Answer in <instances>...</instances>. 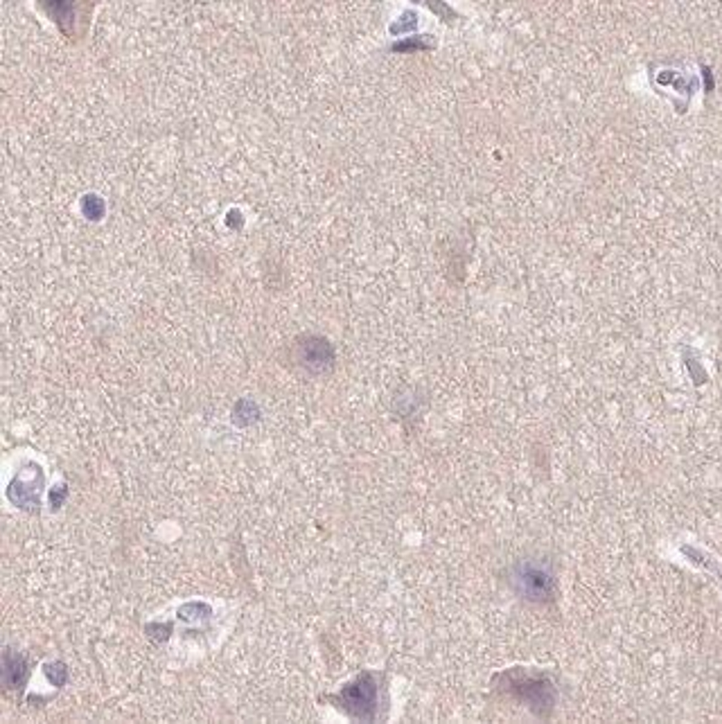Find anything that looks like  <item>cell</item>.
Listing matches in <instances>:
<instances>
[{
    "label": "cell",
    "instance_id": "cell-5",
    "mask_svg": "<svg viewBox=\"0 0 722 724\" xmlns=\"http://www.w3.org/2000/svg\"><path fill=\"white\" fill-rule=\"evenodd\" d=\"M43 485V474L39 465H27L18 472V476L12 481L7 494L21 508H39V494Z\"/></svg>",
    "mask_w": 722,
    "mask_h": 724
},
{
    "label": "cell",
    "instance_id": "cell-11",
    "mask_svg": "<svg viewBox=\"0 0 722 724\" xmlns=\"http://www.w3.org/2000/svg\"><path fill=\"white\" fill-rule=\"evenodd\" d=\"M413 3H427V0H413Z\"/></svg>",
    "mask_w": 722,
    "mask_h": 724
},
{
    "label": "cell",
    "instance_id": "cell-4",
    "mask_svg": "<svg viewBox=\"0 0 722 724\" xmlns=\"http://www.w3.org/2000/svg\"><path fill=\"white\" fill-rule=\"evenodd\" d=\"M296 359L310 373H326L335 364V350L323 337H303L296 341Z\"/></svg>",
    "mask_w": 722,
    "mask_h": 724
},
{
    "label": "cell",
    "instance_id": "cell-2",
    "mask_svg": "<svg viewBox=\"0 0 722 724\" xmlns=\"http://www.w3.org/2000/svg\"><path fill=\"white\" fill-rule=\"evenodd\" d=\"M36 3L70 41H79L86 34L95 0H36Z\"/></svg>",
    "mask_w": 722,
    "mask_h": 724
},
{
    "label": "cell",
    "instance_id": "cell-6",
    "mask_svg": "<svg viewBox=\"0 0 722 724\" xmlns=\"http://www.w3.org/2000/svg\"><path fill=\"white\" fill-rule=\"evenodd\" d=\"M27 677V663H25V657L21 654H14V652H5V659H3V682L7 689H21L23 682Z\"/></svg>",
    "mask_w": 722,
    "mask_h": 724
},
{
    "label": "cell",
    "instance_id": "cell-7",
    "mask_svg": "<svg viewBox=\"0 0 722 724\" xmlns=\"http://www.w3.org/2000/svg\"><path fill=\"white\" fill-rule=\"evenodd\" d=\"M436 48V39L433 36H413V39H406L393 45V52H418V50H431Z\"/></svg>",
    "mask_w": 722,
    "mask_h": 724
},
{
    "label": "cell",
    "instance_id": "cell-1",
    "mask_svg": "<svg viewBox=\"0 0 722 724\" xmlns=\"http://www.w3.org/2000/svg\"><path fill=\"white\" fill-rule=\"evenodd\" d=\"M513 589L531 602H551L555 598V573L546 560H522L511 575Z\"/></svg>",
    "mask_w": 722,
    "mask_h": 724
},
{
    "label": "cell",
    "instance_id": "cell-8",
    "mask_svg": "<svg viewBox=\"0 0 722 724\" xmlns=\"http://www.w3.org/2000/svg\"><path fill=\"white\" fill-rule=\"evenodd\" d=\"M415 27H418V14H415V12H404V14L391 25V34H402V32L415 30Z\"/></svg>",
    "mask_w": 722,
    "mask_h": 724
},
{
    "label": "cell",
    "instance_id": "cell-9",
    "mask_svg": "<svg viewBox=\"0 0 722 724\" xmlns=\"http://www.w3.org/2000/svg\"><path fill=\"white\" fill-rule=\"evenodd\" d=\"M48 677H50V682L54 686H61L63 682H66V677H68L66 666H63V663H50L48 666Z\"/></svg>",
    "mask_w": 722,
    "mask_h": 724
},
{
    "label": "cell",
    "instance_id": "cell-3",
    "mask_svg": "<svg viewBox=\"0 0 722 724\" xmlns=\"http://www.w3.org/2000/svg\"><path fill=\"white\" fill-rule=\"evenodd\" d=\"M341 707H344L353 718L370 720L375 716V702H377V686L370 675H361L359 679L348 684L341 691Z\"/></svg>",
    "mask_w": 722,
    "mask_h": 724
},
{
    "label": "cell",
    "instance_id": "cell-10",
    "mask_svg": "<svg viewBox=\"0 0 722 724\" xmlns=\"http://www.w3.org/2000/svg\"><path fill=\"white\" fill-rule=\"evenodd\" d=\"M63 497H66V488L61 485V490L57 492V494H54V492H52V497H50V499H52V508H59V504H61V499H63Z\"/></svg>",
    "mask_w": 722,
    "mask_h": 724
}]
</instances>
